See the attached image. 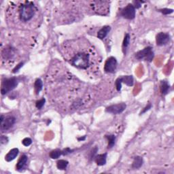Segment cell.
Returning <instances> with one entry per match:
<instances>
[{
    "label": "cell",
    "instance_id": "obj_1",
    "mask_svg": "<svg viewBox=\"0 0 174 174\" xmlns=\"http://www.w3.org/2000/svg\"><path fill=\"white\" fill-rule=\"evenodd\" d=\"M70 63L75 68L80 70H87L91 64V54L87 49H81L73 52L69 59Z\"/></svg>",
    "mask_w": 174,
    "mask_h": 174
},
{
    "label": "cell",
    "instance_id": "obj_2",
    "mask_svg": "<svg viewBox=\"0 0 174 174\" xmlns=\"http://www.w3.org/2000/svg\"><path fill=\"white\" fill-rule=\"evenodd\" d=\"M37 8L32 1H23L17 10L18 18L20 22L27 23L33 20L36 15Z\"/></svg>",
    "mask_w": 174,
    "mask_h": 174
},
{
    "label": "cell",
    "instance_id": "obj_3",
    "mask_svg": "<svg viewBox=\"0 0 174 174\" xmlns=\"http://www.w3.org/2000/svg\"><path fill=\"white\" fill-rule=\"evenodd\" d=\"M18 83V79L16 78H6L1 83V92L2 95L7 94L10 92L11 90H14L17 87Z\"/></svg>",
    "mask_w": 174,
    "mask_h": 174
},
{
    "label": "cell",
    "instance_id": "obj_4",
    "mask_svg": "<svg viewBox=\"0 0 174 174\" xmlns=\"http://www.w3.org/2000/svg\"><path fill=\"white\" fill-rule=\"evenodd\" d=\"M135 58L137 60H143L145 59L146 61L151 62L154 58V52H152V48L151 46L146 47L142 51H138L135 54Z\"/></svg>",
    "mask_w": 174,
    "mask_h": 174
},
{
    "label": "cell",
    "instance_id": "obj_5",
    "mask_svg": "<svg viewBox=\"0 0 174 174\" xmlns=\"http://www.w3.org/2000/svg\"><path fill=\"white\" fill-rule=\"evenodd\" d=\"M135 7L131 4H128L127 6L125 7L122 10H121V16L123 18L126 19H128V20H132V19L135 17Z\"/></svg>",
    "mask_w": 174,
    "mask_h": 174
},
{
    "label": "cell",
    "instance_id": "obj_6",
    "mask_svg": "<svg viewBox=\"0 0 174 174\" xmlns=\"http://www.w3.org/2000/svg\"><path fill=\"white\" fill-rule=\"evenodd\" d=\"M117 60L115 57H109L105 63L104 71L107 73H114L117 68Z\"/></svg>",
    "mask_w": 174,
    "mask_h": 174
},
{
    "label": "cell",
    "instance_id": "obj_7",
    "mask_svg": "<svg viewBox=\"0 0 174 174\" xmlns=\"http://www.w3.org/2000/svg\"><path fill=\"white\" fill-rule=\"evenodd\" d=\"M127 108V105L125 103H121L118 104L112 105V106L106 108V112L113 114H119L123 112Z\"/></svg>",
    "mask_w": 174,
    "mask_h": 174
},
{
    "label": "cell",
    "instance_id": "obj_8",
    "mask_svg": "<svg viewBox=\"0 0 174 174\" xmlns=\"http://www.w3.org/2000/svg\"><path fill=\"white\" fill-rule=\"evenodd\" d=\"M170 35L167 33H159L156 36V42L158 46H164L170 41Z\"/></svg>",
    "mask_w": 174,
    "mask_h": 174
},
{
    "label": "cell",
    "instance_id": "obj_9",
    "mask_svg": "<svg viewBox=\"0 0 174 174\" xmlns=\"http://www.w3.org/2000/svg\"><path fill=\"white\" fill-rule=\"evenodd\" d=\"M16 123V118L14 116H8L1 123V130L2 131L9 130Z\"/></svg>",
    "mask_w": 174,
    "mask_h": 174
},
{
    "label": "cell",
    "instance_id": "obj_10",
    "mask_svg": "<svg viewBox=\"0 0 174 174\" xmlns=\"http://www.w3.org/2000/svg\"><path fill=\"white\" fill-rule=\"evenodd\" d=\"M111 27L108 25L104 26V27H102L101 29H100L98 33H97V37L100 40H104V38H106L107 35L110 32Z\"/></svg>",
    "mask_w": 174,
    "mask_h": 174
},
{
    "label": "cell",
    "instance_id": "obj_11",
    "mask_svg": "<svg viewBox=\"0 0 174 174\" xmlns=\"http://www.w3.org/2000/svg\"><path fill=\"white\" fill-rule=\"evenodd\" d=\"M18 153L19 151L18 148L12 149L9 151L8 153L6 154V157H5V159H6V161L7 162H10L16 158V156L18 155Z\"/></svg>",
    "mask_w": 174,
    "mask_h": 174
},
{
    "label": "cell",
    "instance_id": "obj_12",
    "mask_svg": "<svg viewBox=\"0 0 174 174\" xmlns=\"http://www.w3.org/2000/svg\"><path fill=\"white\" fill-rule=\"evenodd\" d=\"M95 161L96 162L97 165L99 166H103L106 165L107 161V153L98 154L95 156Z\"/></svg>",
    "mask_w": 174,
    "mask_h": 174
},
{
    "label": "cell",
    "instance_id": "obj_13",
    "mask_svg": "<svg viewBox=\"0 0 174 174\" xmlns=\"http://www.w3.org/2000/svg\"><path fill=\"white\" fill-rule=\"evenodd\" d=\"M121 84H125L128 87H132L133 85V78L132 76H125L117 78Z\"/></svg>",
    "mask_w": 174,
    "mask_h": 174
},
{
    "label": "cell",
    "instance_id": "obj_14",
    "mask_svg": "<svg viewBox=\"0 0 174 174\" xmlns=\"http://www.w3.org/2000/svg\"><path fill=\"white\" fill-rule=\"evenodd\" d=\"M27 161H28V157L27 156L25 155V154H23V155L21 156L20 157V159H19L17 164H16V170H17L18 171L22 170L25 167L26 164H27Z\"/></svg>",
    "mask_w": 174,
    "mask_h": 174
},
{
    "label": "cell",
    "instance_id": "obj_15",
    "mask_svg": "<svg viewBox=\"0 0 174 174\" xmlns=\"http://www.w3.org/2000/svg\"><path fill=\"white\" fill-rule=\"evenodd\" d=\"M170 86L168 84V82L167 81H161V85H160V90H161V93L163 95H166L168 93L169 90H170Z\"/></svg>",
    "mask_w": 174,
    "mask_h": 174
},
{
    "label": "cell",
    "instance_id": "obj_16",
    "mask_svg": "<svg viewBox=\"0 0 174 174\" xmlns=\"http://www.w3.org/2000/svg\"><path fill=\"white\" fill-rule=\"evenodd\" d=\"M143 159L141 156H136L134 158V160L132 163V168L133 169H139L143 165Z\"/></svg>",
    "mask_w": 174,
    "mask_h": 174
},
{
    "label": "cell",
    "instance_id": "obj_17",
    "mask_svg": "<svg viewBox=\"0 0 174 174\" xmlns=\"http://www.w3.org/2000/svg\"><path fill=\"white\" fill-rule=\"evenodd\" d=\"M34 89L36 93V94L38 95L40 93V92L43 89V82L42 80L40 78H38L36 80H35V84H34Z\"/></svg>",
    "mask_w": 174,
    "mask_h": 174
},
{
    "label": "cell",
    "instance_id": "obj_18",
    "mask_svg": "<svg viewBox=\"0 0 174 174\" xmlns=\"http://www.w3.org/2000/svg\"><path fill=\"white\" fill-rule=\"evenodd\" d=\"M69 164V162L68 161L63 160V159H61L57 162V167L59 170H65L67 168Z\"/></svg>",
    "mask_w": 174,
    "mask_h": 174
},
{
    "label": "cell",
    "instance_id": "obj_19",
    "mask_svg": "<svg viewBox=\"0 0 174 174\" xmlns=\"http://www.w3.org/2000/svg\"><path fill=\"white\" fill-rule=\"evenodd\" d=\"M49 155H50V157L52 159H59L61 155H63V152L59 149H56L51 151Z\"/></svg>",
    "mask_w": 174,
    "mask_h": 174
},
{
    "label": "cell",
    "instance_id": "obj_20",
    "mask_svg": "<svg viewBox=\"0 0 174 174\" xmlns=\"http://www.w3.org/2000/svg\"><path fill=\"white\" fill-rule=\"evenodd\" d=\"M106 137L107 138L108 141V148H112L115 144L116 141V136L114 135H106Z\"/></svg>",
    "mask_w": 174,
    "mask_h": 174
},
{
    "label": "cell",
    "instance_id": "obj_21",
    "mask_svg": "<svg viewBox=\"0 0 174 174\" xmlns=\"http://www.w3.org/2000/svg\"><path fill=\"white\" fill-rule=\"evenodd\" d=\"M129 43H130V35H129V34H128V33H127V34L125 35V38H124L123 43V48L124 53H125L126 52V50H127V47L128 46V45H129Z\"/></svg>",
    "mask_w": 174,
    "mask_h": 174
},
{
    "label": "cell",
    "instance_id": "obj_22",
    "mask_svg": "<svg viewBox=\"0 0 174 174\" xmlns=\"http://www.w3.org/2000/svg\"><path fill=\"white\" fill-rule=\"evenodd\" d=\"M45 102H46V99L44 98L38 100V101H36V103H35V106H36V108L38 109H41L43 108V106H44Z\"/></svg>",
    "mask_w": 174,
    "mask_h": 174
},
{
    "label": "cell",
    "instance_id": "obj_23",
    "mask_svg": "<svg viewBox=\"0 0 174 174\" xmlns=\"http://www.w3.org/2000/svg\"><path fill=\"white\" fill-rule=\"evenodd\" d=\"M5 58H10L13 55V51L11 48L5 50V53H3Z\"/></svg>",
    "mask_w": 174,
    "mask_h": 174
},
{
    "label": "cell",
    "instance_id": "obj_24",
    "mask_svg": "<svg viewBox=\"0 0 174 174\" xmlns=\"http://www.w3.org/2000/svg\"><path fill=\"white\" fill-rule=\"evenodd\" d=\"M22 144H23V146H29L30 145L32 144V140L29 137H26L25 139H23Z\"/></svg>",
    "mask_w": 174,
    "mask_h": 174
},
{
    "label": "cell",
    "instance_id": "obj_25",
    "mask_svg": "<svg viewBox=\"0 0 174 174\" xmlns=\"http://www.w3.org/2000/svg\"><path fill=\"white\" fill-rule=\"evenodd\" d=\"M159 11H160L161 12L163 13V14H170L173 12V9H169V8L161 9V10H159Z\"/></svg>",
    "mask_w": 174,
    "mask_h": 174
},
{
    "label": "cell",
    "instance_id": "obj_26",
    "mask_svg": "<svg viewBox=\"0 0 174 174\" xmlns=\"http://www.w3.org/2000/svg\"><path fill=\"white\" fill-rule=\"evenodd\" d=\"M142 3H143V1H133V6L135 7V9L139 8L140 7L142 6Z\"/></svg>",
    "mask_w": 174,
    "mask_h": 174
},
{
    "label": "cell",
    "instance_id": "obj_27",
    "mask_svg": "<svg viewBox=\"0 0 174 174\" xmlns=\"http://www.w3.org/2000/svg\"><path fill=\"white\" fill-rule=\"evenodd\" d=\"M73 151V150H71L70 148H67L62 151V152H63V155H68V154L71 153Z\"/></svg>",
    "mask_w": 174,
    "mask_h": 174
},
{
    "label": "cell",
    "instance_id": "obj_28",
    "mask_svg": "<svg viewBox=\"0 0 174 174\" xmlns=\"http://www.w3.org/2000/svg\"><path fill=\"white\" fill-rule=\"evenodd\" d=\"M23 64H24V63H23V62H21V63H20L18 64V65H16V67H15V68L13 70V73H16V72H17V71L20 70V69L22 68L23 67Z\"/></svg>",
    "mask_w": 174,
    "mask_h": 174
},
{
    "label": "cell",
    "instance_id": "obj_29",
    "mask_svg": "<svg viewBox=\"0 0 174 174\" xmlns=\"http://www.w3.org/2000/svg\"><path fill=\"white\" fill-rule=\"evenodd\" d=\"M152 108V105H151V104H148V106H146V107H145V108H144V109H143L142 110V112H141V113H140V114H143L144 113H145V112H146L147 111H148L150 109H151Z\"/></svg>",
    "mask_w": 174,
    "mask_h": 174
},
{
    "label": "cell",
    "instance_id": "obj_30",
    "mask_svg": "<svg viewBox=\"0 0 174 174\" xmlns=\"http://www.w3.org/2000/svg\"><path fill=\"white\" fill-rule=\"evenodd\" d=\"M8 137H6V136H1V144H6V143L8 142Z\"/></svg>",
    "mask_w": 174,
    "mask_h": 174
},
{
    "label": "cell",
    "instance_id": "obj_31",
    "mask_svg": "<svg viewBox=\"0 0 174 174\" xmlns=\"http://www.w3.org/2000/svg\"><path fill=\"white\" fill-rule=\"evenodd\" d=\"M84 139H85V137H84L83 138H78V140H84Z\"/></svg>",
    "mask_w": 174,
    "mask_h": 174
}]
</instances>
